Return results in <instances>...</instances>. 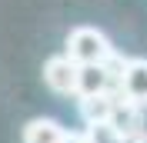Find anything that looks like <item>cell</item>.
<instances>
[{
	"mask_svg": "<svg viewBox=\"0 0 147 143\" xmlns=\"http://www.w3.org/2000/svg\"><path fill=\"white\" fill-rule=\"evenodd\" d=\"M64 53L70 60H77L80 67H90V63H107L110 57L117 53L114 43H110V37L97 27H74L67 33V43H64Z\"/></svg>",
	"mask_w": 147,
	"mask_h": 143,
	"instance_id": "6da1fadb",
	"label": "cell"
},
{
	"mask_svg": "<svg viewBox=\"0 0 147 143\" xmlns=\"http://www.w3.org/2000/svg\"><path fill=\"white\" fill-rule=\"evenodd\" d=\"M44 83L54 90L57 97H77V90H80V63L70 60L67 53L47 57V63H44Z\"/></svg>",
	"mask_w": 147,
	"mask_h": 143,
	"instance_id": "7a4b0ae2",
	"label": "cell"
},
{
	"mask_svg": "<svg viewBox=\"0 0 147 143\" xmlns=\"http://www.w3.org/2000/svg\"><path fill=\"white\" fill-rule=\"evenodd\" d=\"M144 113H147L144 107H137V103H130L127 97H120L107 123L114 126V130H117V133L124 136L127 143H137L140 136L147 133V120H144Z\"/></svg>",
	"mask_w": 147,
	"mask_h": 143,
	"instance_id": "3957f363",
	"label": "cell"
},
{
	"mask_svg": "<svg viewBox=\"0 0 147 143\" xmlns=\"http://www.w3.org/2000/svg\"><path fill=\"white\" fill-rule=\"evenodd\" d=\"M120 93L147 110V57H130L124 67V80H120Z\"/></svg>",
	"mask_w": 147,
	"mask_h": 143,
	"instance_id": "277c9868",
	"label": "cell"
},
{
	"mask_svg": "<svg viewBox=\"0 0 147 143\" xmlns=\"http://www.w3.org/2000/svg\"><path fill=\"white\" fill-rule=\"evenodd\" d=\"M67 130L60 120H54V116H34L27 126H24V133H20V140L24 143H67Z\"/></svg>",
	"mask_w": 147,
	"mask_h": 143,
	"instance_id": "5b68a950",
	"label": "cell"
},
{
	"mask_svg": "<svg viewBox=\"0 0 147 143\" xmlns=\"http://www.w3.org/2000/svg\"><path fill=\"white\" fill-rule=\"evenodd\" d=\"M120 97H124V93H100V97H84V100H77V110H80L84 123H107Z\"/></svg>",
	"mask_w": 147,
	"mask_h": 143,
	"instance_id": "8992f818",
	"label": "cell"
},
{
	"mask_svg": "<svg viewBox=\"0 0 147 143\" xmlns=\"http://www.w3.org/2000/svg\"><path fill=\"white\" fill-rule=\"evenodd\" d=\"M87 136L90 143H127L110 123H87Z\"/></svg>",
	"mask_w": 147,
	"mask_h": 143,
	"instance_id": "52a82bcc",
	"label": "cell"
},
{
	"mask_svg": "<svg viewBox=\"0 0 147 143\" xmlns=\"http://www.w3.org/2000/svg\"><path fill=\"white\" fill-rule=\"evenodd\" d=\"M67 143H90V136H87V130H70Z\"/></svg>",
	"mask_w": 147,
	"mask_h": 143,
	"instance_id": "ba28073f",
	"label": "cell"
},
{
	"mask_svg": "<svg viewBox=\"0 0 147 143\" xmlns=\"http://www.w3.org/2000/svg\"><path fill=\"white\" fill-rule=\"evenodd\" d=\"M137 143H147V133H144V136H140V140H137Z\"/></svg>",
	"mask_w": 147,
	"mask_h": 143,
	"instance_id": "9c48e42d",
	"label": "cell"
}]
</instances>
